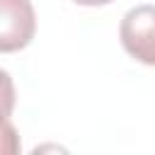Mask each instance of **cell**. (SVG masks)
<instances>
[{
	"instance_id": "obj_1",
	"label": "cell",
	"mask_w": 155,
	"mask_h": 155,
	"mask_svg": "<svg viewBox=\"0 0 155 155\" xmlns=\"http://www.w3.org/2000/svg\"><path fill=\"white\" fill-rule=\"evenodd\" d=\"M121 44L128 56L155 65V5H136L121 19Z\"/></svg>"
},
{
	"instance_id": "obj_3",
	"label": "cell",
	"mask_w": 155,
	"mask_h": 155,
	"mask_svg": "<svg viewBox=\"0 0 155 155\" xmlns=\"http://www.w3.org/2000/svg\"><path fill=\"white\" fill-rule=\"evenodd\" d=\"M78 5H87V7H97V5H109L111 0H73Z\"/></svg>"
},
{
	"instance_id": "obj_2",
	"label": "cell",
	"mask_w": 155,
	"mask_h": 155,
	"mask_svg": "<svg viewBox=\"0 0 155 155\" xmlns=\"http://www.w3.org/2000/svg\"><path fill=\"white\" fill-rule=\"evenodd\" d=\"M2 7V27H0V51L10 53L24 48L34 39L36 17L29 0H0Z\"/></svg>"
}]
</instances>
